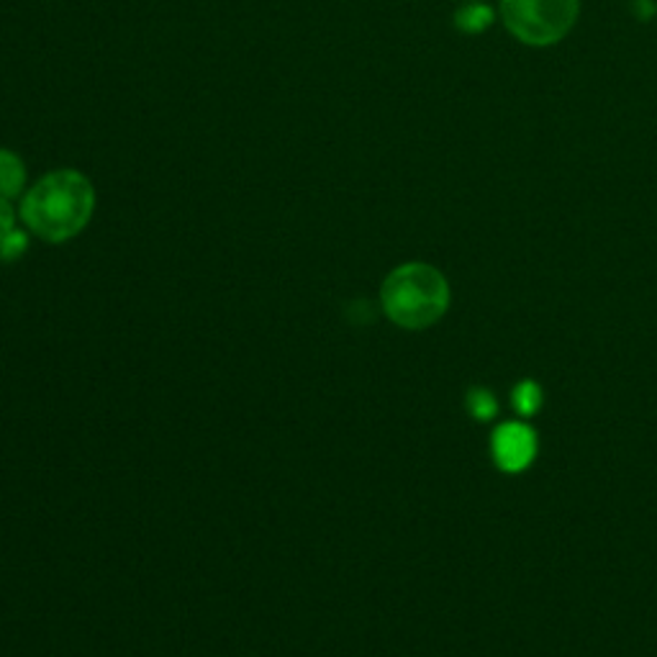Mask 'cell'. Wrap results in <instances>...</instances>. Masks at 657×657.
Here are the masks:
<instances>
[{
  "mask_svg": "<svg viewBox=\"0 0 657 657\" xmlns=\"http://www.w3.org/2000/svg\"><path fill=\"white\" fill-rule=\"evenodd\" d=\"M96 208V190L86 175L57 170L41 178L23 198V223L44 242H64L88 227Z\"/></svg>",
  "mask_w": 657,
  "mask_h": 657,
  "instance_id": "1",
  "label": "cell"
},
{
  "mask_svg": "<svg viewBox=\"0 0 657 657\" xmlns=\"http://www.w3.org/2000/svg\"><path fill=\"white\" fill-rule=\"evenodd\" d=\"M380 298L390 321L406 329H424L442 319L450 306V286L431 265L411 262L390 272Z\"/></svg>",
  "mask_w": 657,
  "mask_h": 657,
  "instance_id": "2",
  "label": "cell"
},
{
  "mask_svg": "<svg viewBox=\"0 0 657 657\" xmlns=\"http://www.w3.org/2000/svg\"><path fill=\"white\" fill-rule=\"evenodd\" d=\"M580 0H501L506 29L527 47H550L576 27Z\"/></svg>",
  "mask_w": 657,
  "mask_h": 657,
  "instance_id": "3",
  "label": "cell"
},
{
  "mask_svg": "<svg viewBox=\"0 0 657 657\" xmlns=\"http://www.w3.org/2000/svg\"><path fill=\"white\" fill-rule=\"evenodd\" d=\"M537 455V437L527 424L509 421L501 424L494 435V457L501 470L519 472L529 468V462Z\"/></svg>",
  "mask_w": 657,
  "mask_h": 657,
  "instance_id": "4",
  "label": "cell"
},
{
  "mask_svg": "<svg viewBox=\"0 0 657 657\" xmlns=\"http://www.w3.org/2000/svg\"><path fill=\"white\" fill-rule=\"evenodd\" d=\"M27 186V170L23 162L8 149H0V196L13 198Z\"/></svg>",
  "mask_w": 657,
  "mask_h": 657,
  "instance_id": "5",
  "label": "cell"
},
{
  "mask_svg": "<svg viewBox=\"0 0 657 657\" xmlns=\"http://www.w3.org/2000/svg\"><path fill=\"white\" fill-rule=\"evenodd\" d=\"M490 21H494V11L484 3H472L455 16L457 29L468 31V34H478V31L488 29Z\"/></svg>",
  "mask_w": 657,
  "mask_h": 657,
  "instance_id": "6",
  "label": "cell"
},
{
  "mask_svg": "<svg viewBox=\"0 0 657 657\" xmlns=\"http://www.w3.org/2000/svg\"><path fill=\"white\" fill-rule=\"evenodd\" d=\"M514 406H517L521 416H531L539 411V406H542V390H539L537 382L531 380H524L514 390Z\"/></svg>",
  "mask_w": 657,
  "mask_h": 657,
  "instance_id": "7",
  "label": "cell"
},
{
  "mask_svg": "<svg viewBox=\"0 0 657 657\" xmlns=\"http://www.w3.org/2000/svg\"><path fill=\"white\" fill-rule=\"evenodd\" d=\"M468 406H470V414L476 416V419H480V421H486V419H490V416L496 414V398L490 396L488 390H484V388L472 390Z\"/></svg>",
  "mask_w": 657,
  "mask_h": 657,
  "instance_id": "8",
  "label": "cell"
},
{
  "mask_svg": "<svg viewBox=\"0 0 657 657\" xmlns=\"http://www.w3.org/2000/svg\"><path fill=\"white\" fill-rule=\"evenodd\" d=\"M23 249H27V237L21 235V231H11V235H6L0 239V257L3 260H16V257L23 255Z\"/></svg>",
  "mask_w": 657,
  "mask_h": 657,
  "instance_id": "9",
  "label": "cell"
},
{
  "mask_svg": "<svg viewBox=\"0 0 657 657\" xmlns=\"http://www.w3.org/2000/svg\"><path fill=\"white\" fill-rule=\"evenodd\" d=\"M13 231V211H11V203H8V198L0 196V239L6 235H11Z\"/></svg>",
  "mask_w": 657,
  "mask_h": 657,
  "instance_id": "10",
  "label": "cell"
},
{
  "mask_svg": "<svg viewBox=\"0 0 657 657\" xmlns=\"http://www.w3.org/2000/svg\"><path fill=\"white\" fill-rule=\"evenodd\" d=\"M476 3H478V0H476Z\"/></svg>",
  "mask_w": 657,
  "mask_h": 657,
  "instance_id": "11",
  "label": "cell"
}]
</instances>
